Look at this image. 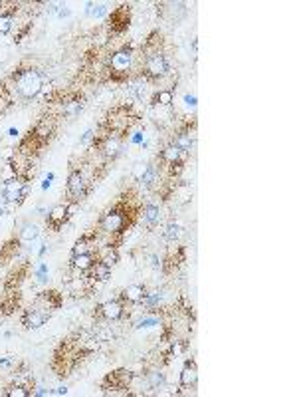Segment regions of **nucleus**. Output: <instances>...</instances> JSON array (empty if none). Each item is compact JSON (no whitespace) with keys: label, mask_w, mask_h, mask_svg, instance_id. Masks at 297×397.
I'll return each instance as SVG.
<instances>
[{"label":"nucleus","mask_w":297,"mask_h":397,"mask_svg":"<svg viewBox=\"0 0 297 397\" xmlns=\"http://www.w3.org/2000/svg\"><path fill=\"white\" fill-rule=\"evenodd\" d=\"M42 76L36 70H26L18 78V91L24 98H36L42 89Z\"/></svg>","instance_id":"1"},{"label":"nucleus","mask_w":297,"mask_h":397,"mask_svg":"<svg viewBox=\"0 0 297 397\" xmlns=\"http://www.w3.org/2000/svg\"><path fill=\"white\" fill-rule=\"evenodd\" d=\"M145 72L148 78H163L168 72V62L163 54H153L147 58L145 62Z\"/></svg>","instance_id":"2"},{"label":"nucleus","mask_w":297,"mask_h":397,"mask_svg":"<svg viewBox=\"0 0 297 397\" xmlns=\"http://www.w3.org/2000/svg\"><path fill=\"white\" fill-rule=\"evenodd\" d=\"M26 193V183L20 179V177H12L4 183V189H2V197L4 201L8 203H14V201H20Z\"/></svg>","instance_id":"3"},{"label":"nucleus","mask_w":297,"mask_h":397,"mask_svg":"<svg viewBox=\"0 0 297 397\" xmlns=\"http://www.w3.org/2000/svg\"><path fill=\"white\" fill-rule=\"evenodd\" d=\"M125 215L121 210H109L101 219V229L107 232H121L125 229Z\"/></svg>","instance_id":"4"},{"label":"nucleus","mask_w":297,"mask_h":397,"mask_svg":"<svg viewBox=\"0 0 297 397\" xmlns=\"http://www.w3.org/2000/svg\"><path fill=\"white\" fill-rule=\"evenodd\" d=\"M198 383V368L194 359H186L181 370V385L186 389H194Z\"/></svg>","instance_id":"5"},{"label":"nucleus","mask_w":297,"mask_h":397,"mask_svg":"<svg viewBox=\"0 0 297 397\" xmlns=\"http://www.w3.org/2000/svg\"><path fill=\"white\" fill-rule=\"evenodd\" d=\"M50 320V314L48 312H40L36 308L32 310H26L24 316H22V324L28 328V330H36V328H42L46 322Z\"/></svg>","instance_id":"6"},{"label":"nucleus","mask_w":297,"mask_h":397,"mask_svg":"<svg viewBox=\"0 0 297 397\" xmlns=\"http://www.w3.org/2000/svg\"><path fill=\"white\" fill-rule=\"evenodd\" d=\"M131 62H133L131 52L129 50H119L111 58V70L117 72V74H125V72H129Z\"/></svg>","instance_id":"7"},{"label":"nucleus","mask_w":297,"mask_h":397,"mask_svg":"<svg viewBox=\"0 0 297 397\" xmlns=\"http://www.w3.org/2000/svg\"><path fill=\"white\" fill-rule=\"evenodd\" d=\"M68 219H70V207L68 205H56L48 215V225L52 229H59V227H64V223Z\"/></svg>","instance_id":"8"},{"label":"nucleus","mask_w":297,"mask_h":397,"mask_svg":"<svg viewBox=\"0 0 297 397\" xmlns=\"http://www.w3.org/2000/svg\"><path fill=\"white\" fill-rule=\"evenodd\" d=\"M99 314H101L105 320L115 322V320H119V318L123 316V306H121V302H117V300H109V302H105L103 306L99 308Z\"/></svg>","instance_id":"9"},{"label":"nucleus","mask_w":297,"mask_h":397,"mask_svg":"<svg viewBox=\"0 0 297 397\" xmlns=\"http://www.w3.org/2000/svg\"><path fill=\"white\" fill-rule=\"evenodd\" d=\"M68 191L72 197L79 199L85 193V183H83V175L79 171H72L68 177Z\"/></svg>","instance_id":"10"},{"label":"nucleus","mask_w":297,"mask_h":397,"mask_svg":"<svg viewBox=\"0 0 297 397\" xmlns=\"http://www.w3.org/2000/svg\"><path fill=\"white\" fill-rule=\"evenodd\" d=\"M131 379H133V376H131V372H127V370L115 372V374H111V376L107 377V381L111 383V387H117V389H123V387H127Z\"/></svg>","instance_id":"11"},{"label":"nucleus","mask_w":297,"mask_h":397,"mask_svg":"<svg viewBox=\"0 0 297 397\" xmlns=\"http://www.w3.org/2000/svg\"><path fill=\"white\" fill-rule=\"evenodd\" d=\"M143 296H145V288H143V286H139V284L127 286V288L123 290V300H127V302H131V304L141 302V300H143Z\"/></svg>","instance_id":"12"},{"label":"nucleus","mask_w":297,"mask_h":397,"mask_svg":"<svg viewBox=\"0 0 297 397\" xmlns=\"http://www.w3.org/2000/svg\"><path fill=\"white\" fill-rule=\"evenodd\" d=\"M93 264H95V260H93V256L89 254V252H85V254H74V258H72V266L77 268V270H89Z\"/></svg>","instance_id":"13"},{"label":"nucleus","mask_w":297,"mask_h":397,"mask_svg":"<svg viewBox=\"0 0 297 397\" xmlns=\"http://www.w3.org/2000/svg\"><path fill=\"white\" fill-rule=\"evenodd\" d=\"M89 270L93 272V278H97L99 282H105V280L111 276V268H109L107 264H103V262H95Z\"/></svg>","instance_id":"14"},{"label":"nucleus","mask_w":297,"mask_h":397,"mask_svg":"<svg viewBox=\"0 0 297 397\" xmlns=\"http://www.w3.org/2000/svg\"><path fill=\"white\" fill-rule=\"evenodd\" d=\"M38 227L36 225H32V223H26L24 227H22V232H20V238L24 240V242H32L34 238H38Z\"/></svg>","instance_id":"15"},{"label":"nucleus","mask_w":297,"mask_h":397,"mask_svg":"<svg viewBox=\"0 0 297 397\" xmlns=\"http://www.w3.org/2000/svg\"><path fill=\"white\" fill-rule=\"evenodd\" d=\"M181 153H183V151L172 143V145H168V147L163 151V159H167L168 163H178V159H181Z\"/></svg>","instance_id":"16"},{"label":"nucleus","mask_w":297,"mask_h":397,"mask_svg":"<svg viewBox=\"0 0 297 397\" xmlns=\"http://www.w3.org/2000/svg\"><path fill=\"white\" fill-rule=\"evenodd\" d=\"M174 145L181 149V151H190V147H192V137H190V133H181L176 137V141H174Z\"/></svg>","instance_id":"17"},{"label":"nucleus","mask_w":297,"mask_h":397,"mask_svg":"<svg viewBox=\"0 0 297 397\" xmlns=\"http://www.w3.org/2000/svg\"><path fill=\"white\" fill-rule=\"evenodd\" d=\"M143 217H145V221L148 223V225H155V223H159V209L155 207V205H148L147 209H145V212H143Z\"/></svg>","instance_id":"18"},{"label":"nucleus","mask_w":297,"mask_h":397,"mask_svg":"<svg viewBox=\"0 0 297 397\" xmlns=\"http://www.w3.org/2000/svg\"><path fill=\"white\" fill-rule=\"evenodd\" d=\"M6 397H28L30 391L24 387V385H10L6 391H4Z\"/></svg>","instance_id":"19"},{"label":"nucleus","mask_w":297,"mask_h":397,"mask_svg":"<svg viewBox=\"0 0 297 397\" xmlns=\"http://www.w3.org/2000/svg\"><path fill=\"white\" fill-rule=\"evenodd\" d=\"M12 30V14H0V34H8Z\"/></svg>","instance_id":"20"},{"label":"nucleus","mask_w":297,"mask_h":397,"mask_svg":"<svg viewBox=\"0 0 297 397\" xmlns=\"http://www.w3.org/2000/svg\"><path fill=\"white\" fill-rule=\"evenodd\" d=\"M155 102H157V104H161V105H170V104H172V94H170L168 89L159 91L157 98H155Z\"/></svg>","instance_id":"21"},{"label":"nucleus","mask_w":297,"mask_h":397,"mask_svg":"<svg viewBox=\"0 0 297 397\" xmlns=\"http://www.w3.org/2000/svg\"><path fill=\"white\" fill-rule=\"evenodd\" d=\"M165 236H167V240H174V238H178V236H181V227H178L176 223H170V225L167 227Z\"/></svg>","instance_id":"22"},{"label":"nucleus","mask_w":297,"mask_h":397,"mask_svg":"<svg viewBox=\"0 0 297 397\" xmlns=\"http://www.w3.org/2000/svg\"><path fill=\"white\" fill-rule=\"evenodd\" d=\"M155 175H157L155 167H147V169L143 171V175H141V181L145 183V185H151V183L155 181Z\"/></svg>","instance_id":"23"},{"label":"nucleus","mask_w":297,"mask_h":397,"mask_svg":"<svg viewBox=\"0 0 297 397\" xmlns=\"http://www.w3.org/2000/svg\"><path fill=\"white\" fill-rule=\"evenodd\" d=\"M103 12H105L103 4H87V14L89 16H101Z\"/></svg>","instance_id":"24"},{"label":"nucleus","mask_w":297,"mask_h":397,"mask_svg":"<svg viewBox=\"0 0 297 397\" xmlns=\"http://www.w3.org/2000/svg\"><path fill=\"white\" fill-rule=\"evenodd\" d=\"M117 149H119V141H107V145H105V155H111V157H115L117 155Z\"/></svg>","instance_id":"25"},{"label":"nucleus","mask_w":297,"mask_h":397,"mask_svg":"<svg viewBox=\"0 0 297 397\" xmlns=\"http://www.w3.org/2000/svg\"><path fill=\"white\" fill-rule=\"evenodd\" d=\"M85 252H89V251H87V240H85V238H81V240H77V242H75V247H74V254H85Z\"/></svg>","instance_id":"26"},{"label":"nucleus","mask_w":297,"mask_h":397,"mask_svg":"<svg viewBox=\"0 0 297 397\" xmlns=\"http://www.w3.org/2000/svg\"><path fill=\"white\" fill-rule=\"evenodd\" d=\"M81 109V104L79 102H70L66 107H64V113L66 115H74V113H77Z\"/></svg>","instance_id":"27"},{"label":"nucleus","mask_w":297,"mask_h":397,"mask_svg":"<svg viewBox=\"0 0 297 397\" xmlns=\"http://www.w3.org/2000/svg\"><path fill=\"white\" fill-rule=\"evenodd\" d=\"M117 258H119V256H117V252H115V251H107V254H105V258H103L101 262H103V264H107V266L111 268V266L117 262Z\"/></svg>","instance_id":"28"},{"label":"nucleus","mask_w":297,"mask_h":397,"mask_svg":"<svg viewBox=\"0 0 297 397\" xmlns=\"http://www.w3.org/2000/svg\"><path fill=\"white\" fill-rule=\"evenodd\" d=\"M148 377H151V383H153V385H161V383H163V376H161V374H151Z\"/></svg>","instance_id":"29"},{"label":"nucleus","mask_w":297,"mask_h":397,"mask_svg":"<svg viewBox=\"0 0 297 397\" xmlns=\"http://www.w3.org/2000/svg\"><path fill=\"white\" fill-rule=\"evenodd\" d=\"M10 363H12V357H10V355H6V357L0 359V368H8Z\"/></svg>","instance_id":"30"},{"label":"nucleus","mask_w":297,"mask_h":397,"mask_svg":"<svg viewBox=\"0 0 297 397\" xmlns=\"http://www.w3.org/2000/svg\"><path fill=\"white\" fill-rule=\"evenodd\" d=\"M92 135H93V131H92V129H89V131H85V135L81 137V143H87L89 139H92Z\"/></svg>","instance_id":"31"},{"label":"nucleus","mask_w":297,"mask_h":397,"mask_svg":"<svg viewBox=\"0 0 297 397\" xmlns=\"http://www.w3.org/2000/svg\"><path fill=\"white\" fill-rule=\"evenodd\" d=\"M54 393H56V395H66V393H68V389H66V387H57Z\"/></svg>","instance_id":"32"},{"label":"nucleus","mask_w":297,"mask_h":397,"mask_svg":"<svg viewBox=\"0 0 297 397\" xmlns=\"http://www.w3.org/2000/svg\"><path fill=\"white\" fill-rule=\"evenodd\" d=\"M0 217H2V207H0Z\"/></svg>","instance_id":"33"}]
</instances>
